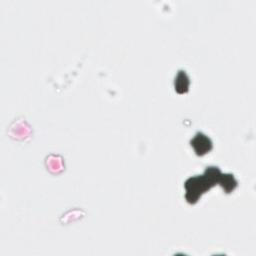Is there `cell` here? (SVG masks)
I'll use <instances>...</instances> for the list:
<instances>
[{"instance_id": "6da1fadb", "label": "cell", "mask_w": 256, "mask_h": 256, "mask_svg": "<svg viewBox=\"0 0 256 256\" xmlns=\"http://www.w3.org/2000/svg\"><path fill=\"white\" fill-rule=\"evenodd\" d=\"M221 171L216 166L207 167L202 175H196L188 178L184 187L186 189L185 198L188 203L194 204L198 201L200 196L208 191L212 186L219 182Z\"/></svg>"}, {"instance_id": "7a4b0ae2", "label": "cell", "mask_w": 256, "mask_h": 256, "mask_svg": "<svg viewBox=\"0 0 256 256\" xmlns=\"http://www.w3.org/2000/svg\"><path fill=\"white\" fill-rule=\"evenodd\" d=\"M190 144L198 156L205 155L206 153L210 152L213 147L211 139L202 132H197L191 139Z\"/></svg>"}, {"instance_id": "3957f363", "label": "cell", "mask_w": 256, "mask_h": 256, "mask_svg": "<svg viewBox=\"0 0 256 256\" xmlns=\"http://www.w3.org/2000/svg\"><path fill=\"white\" fill-rule=\"evenodd\" d=\"M189 85H190V80L188 75L184 70H179L174 81V86L175 90L179 94H183L188 92L189 90Z\"/></svg>"}, {"instance_id": "277c9868", "label": "cell", "mask_w": 256, "mask_h": 256, "mask_svg": "<svg viewBox=\"0 0 256 256\" xmlns=\"http://www.w3.org/2000/svg\"><path fill=\"white\" fill-rule=\"evenodd\" d=\"M218 183L222 186V188L226 193L232 192L237 186V180L235 179L234 175L231 173H224V174L222 173Z\"/></svg>"}]
</instances>
